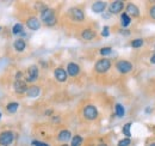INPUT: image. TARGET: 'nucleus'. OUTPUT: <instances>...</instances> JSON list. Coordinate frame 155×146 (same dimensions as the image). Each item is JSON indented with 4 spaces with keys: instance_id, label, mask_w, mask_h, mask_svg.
<instances>
[{
    "instance_id": "1",
    "label": "nucleus",
    "mask_w": 155,
    "mask_h": 146,
    "mask_svg": "<svg viewBox=\"0 0 155 146\" xmlns=\"http://www.w3.org/2000/svg\"><path fill=\"white\" fill-rule=\"evenodd\" d=\"M41 18L42 20L48 25V26H53L56 23V17H55V12L51 9H44L41 12Z\"/></svg>"
},
{
    "instance_id": "2",
    "label": "nucleus",
    "mask_w": 155,
    "mask_h": 146,
    "mask_svg": "<svg viewBox=\"0 0 155 146\" xmlns=\"http://www.w3.org/2000/svg\"><path fill=\"white\" fill-rule=\"evenodd\" d=\"M116 67L122 74H127L133 70V64L130 61H127V60H120L116 64Z\"/></svg>"
},
{
    "instance_id": "3",
    "label": "nucleus",
    "mask_w": 155,
    "mask_h": 146,
    "mask_svg": "<svg viewBox=\"0 0 155 146\" xmlns=\"http://www.w3.org/2000/svg\"><path fill=\"white\" fill-rule=\"evenodd\" d=\"M110 67H111V61H110L109 59H101V60H98L97 64H96V71H97L98 73L106 72Z\"/></svg>"
},
{
    "instance_id": "4",
    "label": "nucleus",
    "mask_w": 155,
    "mask_h": 146,
    "mask_svg": "<svg viewBox=\"0 0 155 146\" xmlns=\"http://www.w3.org/2000/svg\"><path fill=\"white\" fill-rule=\"evenodd\" d=\"M84 116L87 119V120H94L96 117L98 116V110L94 106H86L84 108Z\"/></svg>"
},
{
    "instance_id": "5",
    "label": "nucleus",
    "mask_w": 155,
    "mask_h": 146,
    "mask_svg": "<svg viewBox=\"0 0 155 146\" xmlns=\"http://www.w3.org/2000/svg\"><path fill=\"white\" fill-rule=\"evenodd\" d=\"M13 133L11 132H4L0 134V144L2 146H7L11 145L12 141H13Z\"/></svg>"
},
{
    "instance_id": "6",
    "label": "nucleus",
    "mask_w": 155,
    "mask_h": 146,
    "mask_svg": "<svg viewBox=\"0 0 155 146\" xmlns=\"http://www.w3.org/2000/svg\"><path fill=\"white\" fill-rule=\"evenodd\" d=\"M37 77H38V68H37V66H35V65L30 66L28 68V73H26L25 80L26 82H35L37 79Z\"/></svg>"
},
{
    "instance_id": "7",
    "label": "nucleus",
    "mask_w": 155,
    "mask_h": 146,
    "mask_svg": "<svg viewBox=\"0 0 155 146\" xmlns=\"http://www.w3.org/2000/svg\"><path fill=\"white\" fill-rule=\"evenodd\" d=\"M69 15H71V18L77 20V22H81L85 19V15L80 9H71Z\"/></svg>"
},
{
    "instance_id": "8",
    "label": "nucleus",
    "mask_w": 155,
    "mask_h": 146,
    "mask_svg": "<svg viewBox=\"0 0 155 146\" xmlns=\"http://www.w3.org/2000/svg\"><path fill=\"white\" fill-rule=\"evenodd\" d=\"M123 7H124L123 1H114V2L110 4L109 10H110L111 13H119L123 10Z\"/></svg>"
},
{
    "instance_id": "9",
    "label": "nucleus",
    "mask_w": 155,
    "mask_h": 146,
    "mask_svg": "<svg viewBox=\"0 0 155 146\" xmlns=\"http://www.w3.org/2000/svg\"><path fill=\"white\" fill-rule=\"evenodd\" d=\"M127 13L129 15V16H133V17H138L140 16V10H138V7L136 6L135 4H128L127 5Z\"/></svg>"
},
{
    "instance_id": "10",
    "label": "nucleus",
    "mask_w": 155,
    "mask_h": 146,
    "mask_svg": "<svg viewBox=\"0 0 155 146\" xmlns=\"http://www.w3.org/2000/svg\"><path fill=\"white\" fill-rule=\"evenodd\" d=\"M79 72H80V68H79V66H78L75 62L68 64V66H67V73H68L69 75L75 77V75L79 74Z\"/></svg>"
},
{
    "instance_id": "11",
    "label": "nucleus",
    "mask_w": 155,
    "mask_h": 146,
    "mask_svg": "<svg viewBox=\"0 0 155 146\" xmlns=\"http://www.w3.org/2000/svg\"><path fill=\"white\" fill-rule=\"evenodd\" d=\"M26 25H28V28H29V29H31V30H38L39 26H41V23H39V20L37 18L32 17V18L28 19Z\"/></svg>"
},
{
    "instance_id": "12",
    "label": "nucleus",
    "mask_w": 155,
    "mask_h": 146,
    "mask_svg": "<svg viewBox=\"0 0 155 146\" xmlns=\"http://www.w3.org/2000/svg\"><path fill=\"white\" fill-rule=\"evenodd\" d=\"M105 9H106V4L104 1H96L92 5V11L96 12V13H101Z\"/></svg>"
},
{
    "instance_id": "13",
    "label": "nucleus",
    "mask_w": 155,
    "mask_h": 146,
    "mask_svg": "<svg viewBox=\"0 0 155 146\" xmlns=\"http://www.w3.org/2000/svg\"><path fill=\"white\" fill-rule=\"evenodd\" d=\"M67 75H68L67 71H64V70L61 68V67H58V68L55 70V77H56V79H58V82H66Z\"/></svg>"
},
{
    "instance_id": "14",
    "label": "nucleus",
    "mask_w": 155,
    "mask_h": 146,
    "mask_svg": "<svg viewBox=\"0 0 155 146\" xmlns=\"http://www.w3.org/2000/svg\"><path fill=\"white\" fill-rule=\"evenodd\" d=\"M15 90L18 93H23V92H26L28 88H26V83L24 80H16L15 83Z\"/></svg>"
},
{
    "instance_id": "15",
    "label": "nucleus",
    "mask_w": 155,
    "mask_h": 146,
    "mask_svg": "<svg viewBox=\"0 0 155 146\" xmlns=\"http://www.w3.org/2000/svg\"><path fill=\"white\" fill-rule=\"evenodd\" d=\"M71 137H72V134L67 129H63L58 133V140L60 141H68V140H71Z\"/></svg>"
},
{
    "instance_id": "16",
    "label": "nucleus",
    "mask_w": 155,
    "mask_h": 146,
    "mask_svg": "<svg viewBox=\"0 0 155 146\" xmlns=\"http://www.w3.org/2000/svg\"><path fill=\"white\" fill-rule=\"evenodd\" d=\"M81 36H82L84 40L90 41V40H93V38L96 37V33H94L93 30H91V29H86V30H84V31L81 33Z\"/></svg>"
},
{
    "instance_id": "17",
    "label": "nucleus",
    "mask_w": 155,
    "mask_h": 146,
    "mask_svg": "<svg viewBox=\"0 0 155 146\" xmlns=\"http://www.w3.org/2000/svg\"><path fill=\"white\" fill-rule=\"evenodd\" d=\"M39 92H41V89H39L38 86H31V88H28L26 95L29 97H37L39 95Z\"/></svg>"
},
{
    "instance_id": "18",
    "label": "nucleus",
    "mask_w": 155,
    "mask_h": 146,
    "mask_svg": "<svg viewBox=\"0 0 155 146\" xmlns=\"http://www.w3.org/2000/svg\"><path fill=\"white\" fill-rule=\"evenodd\" d=\"M120 20H122V26L123 28H127L131 23V18H130V16L127 12H124V13L120 15Z\"/></svg>"
},
{
    "instance_id": "19",
    "label": "nucleus",
    "mask_w": 155,
    "mask_h": 146,
    "mask_svg": "<svg viewBox=\"0 0 155 146\" xmlns=\"http://www.w3.org/2000/svg\"><path fill=\"white\" fill-rule=\"evenodd\" d=\"M25 47H26V44H25V42H24L23 40H17V41H15V48H16V50L23 52V50L25 49Z\"/></svg>"
},
{
    "instance_id": "20",
    "label": "nucleus",
    "mask_w": 155,
    "mask_h": 146,
    "mask_svg": "<svg viewBox=\"0 0 155 146\" xmlns=\"http://www.w3.org/2000/svg\"><path fill=\"white\" fill-rule=\"evenodd\" d=\"M115 109H116V115L118 117H123L124 115H125V109H124V107L122 106V104H116V107H115Z\"/></svg>"
},
{
    "instance_id": "21",
    "label": "nucleus",
    "mask_w": 155,
    "mask_h": 146,
    "mask_svg": "<svg viewBox=\"0 0 155 146\" xmlns=\"http://www.w3.org/2000/svg\"><path fill=\"white\" fill-rule=\"evenodd\" d=\"M131 123H125L124 126H123V134L125 135V137H128V138H130L131 137Z\"/></svg>"
},
{
    "instance_id": "22",
    "label": "nucleus",
    "mask_w": 155,
    "mask_h": 146,
    "mask_svg": "<svg viewBox=\"0 0 155 146\" xmlns=\"http://www.w3.org/2000/svg\"><path fill=\"white\" fill-rule=\"evenodd\" d=\"M142 46H143V40L142 38H136V40L131 41V47L133 48H140Z\"/></svg>"
},
{
    "instance_id": "23",
    "label": "nucleus",
    "mask_w": 155,
    "mask_h": 146,
    "mask_svg": "<svg viewBox=\"0 0 155 146\" xmlns=\"http://www.w3.org/2000/svg\"><path fill=\"white\" fill-rule=\"evenodd\" d=\"M82 143V138L80 135H75L73 137V140H72V146H80Z\"/></svg>"
},
{
    "instance_id": "24",
    "label": "nucleus",
    "mask_w": 155,
    "mask_h": 146,
    "mask_svg": "<svg viewBox=\"0 0 155 146\" xmlns=\"http://www.w3.org/2000/svg\"><path fill=\"white\" fill-rule=\"evenodd\" d=\"M12 33L15 34V35H17V34H21L23 33V25L21 24H16L15 26H13V29H12Z\"/></svg>"
},
{
    "instance_id": "25",
    "label": "nucleus",
    "mask_w": 155,
    "mask_h": 146,
    "mask_svg": "<svg viewBox=\"0 0 155 146\" xmlns=\"http://www.w3.org/2000/svg\"><path fill=\"white\" fill-rule=\"evenodd\" d=\"M17 109H18V103H16V102H12V103H10L7 106V110L10 113H16Z\"/></svg>"
},
{
    "instance_id": "26",
    "label": "nucleus",
    "mask_w": 155,
    "mask_h": 146,
    "mask_svg": "<svg viewBox=\"0 0 155 146\" xmlns=\"http://www.w3.org/2000/svg\"><path fill=\"white\" fill-rule=\"evenodd\" d=\"M131 143L130 138H125V139H122L119 143H118V146H129Z\"/></svg>"
},
{
    "instance_id": "27",
    "label": "nucleus",
    "mask_w": 155,
    "mask_h": 146,
    "mask_svg": "<svg viewBox=\"0 0 155 146\" xmlns=\"http://www.w3.org/2000/svg\"><path fill=\"white\" fill-rule=\"evenodd\" d=\"M111 52H112V49L111 48H109V47H106V48H101L100 49V55H109L111 54Z\"/></svg>"
},
{
    "instance_id": "28",
    "label": "nucleus",
    "mask_w": 155,
    "mask_h": 146,
    "mask_svg": "<svg viewBox=\"0 0 155 146\" xmlns=\"http://www.w3.org/2000/svg\"><path fill=\"white\" fill-rule=\"evenodd\" d=\"M109 35H110V29H109V26H104V29H103V31H101V36L107 37Z\"/></svg>"
},
{
    "instance_id": "29",
    "label": "nucleus",
    "mask_w": 155,
    "mask_h": 146,
    "mask_svg": "<svg viewBox=\"0 0 155 146\" xmlns=\"http://www.w3.org/2000/svg\"><path fill=\"white\" fill-rule=\"evenodd\" d=\"M32 146H49L44 143H41V141H37V140H34L32 141Z\"/></svg>"
},
{
    "instance_id": "30",
    "label": "nucleus",
    "mask_w": 155,
    "mask_h": 146,
    "mask_svg": "<svg viewBox=\"0 0 155 146\" xmlns=\"http://www.w3.org/2000/svg\"><path fill=\"white\" fill-rule=\"evenodd\" d=\"M149 13H150V17H152L153 19H155V5L154 6H152V9H150Z\"/></svg>"
},
{
    "instance_id": "31",
    "label": "nucleus",
    "mask_w": 155,
    "mask_h": 146,
    "mask_svg": "<svg viewBox=\"0 0 155 146\" xmlns=\"http://www.w3.org/2000/svg\"><path fill=\"white\" fill-rule=\"evenodd\" d=\"M150 62H152V64H154V65H155V54L152 55V57H150Z\"/></svg>"
},
{
    "instance_id": "32",
    "label": "nucleus",
    "mask_w": 155,
    "mask_h": 146,
    "mask_svg": "<svg viewBox=\"0 0 155 146\" xmlns=\"http://www.w3.org/2000/svg\"><path fill=\"white\" fill-rule=\"evenodd\" d=\"M45 114H47V115H50V114H53V110H47Z\"/></svg>"
},
{
    "instance_id": "33",
    "label": "nucleus",
    "mask_w": 155,
    "mask_h": 146,
    "mask_svg": "<svg viewBox=\"0 0 155 146\" xmlns=\"http://www.w3.org/2000/svg\"><path fill=\"white\" fill-rule=\"evenodd\" d=\"M150 110H152V108H146V113L148 114V113H150Z\"/></svg>"
},
{
    "instance_id": "34",
    "label": "nucleus",
    "mask_w": 155,
    "mask_h": 146,
    "mask_svg": "<svg viewBox=\"0 0 155 146\" xmlns=\"http://www.w3.org/2000/svg\"><path fill=\"white\" fill-rule=\"evenodd\" d=\"M98 146H107L106 144H100V145H98Z\"/></svg>"
},
{
    "instance_id": "35",
    "label": "nucleus",
    "mask_w": 155,
    "mask_h": 146,
    "mask_svg": "<svg viewBox=\"0 0 155 146\" xmlns=\"http://www.w3.org/2000/svg\"><path fill=\"white\" fill-rule=\"evenodd\" d=\"M149 146H155V143H153V144H150Z\"/></svg>"
},
{
    "instance_id": "36",
    "label": "nucleus",
    "mask_w": 155,
    "mask_h": 146,
    "mask_svg": "<svg viewBox=\"0 0 155 146\" xmlns=\"http://www.w3.org/2000/svg\"><path fill=\"white\" fill-rule=\"evenodd\" d=\"M63 146H67V145H63Z\"/></svg>"
},
{
    "instance_id": "37",
    "label": "nucleus",
    "mask_w": 155,
    "mask_h": 146,
    "mask_svg": "<svg viewBox=\"0 0 155 146\" xmlns=\"http://www.w3.org/2000/svg\"><path fill=\"white\" fill-rule=\"evenodd\" d=\"M0 116H1V114H0Z\"/></svg>"
}]
</instances>
